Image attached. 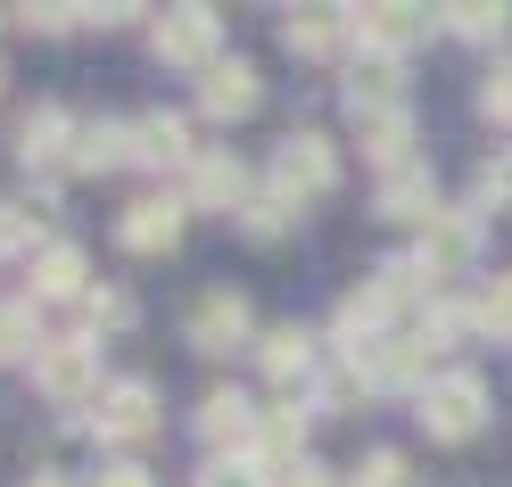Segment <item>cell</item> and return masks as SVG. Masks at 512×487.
<instances>
[{
    "label": "cell",
    "mask_w": 512,
    "mask_h": 487,
    "mask_svg": "<svg viewBox=\"0 0 512 487\" xmlns=\"http://www.w3.org/2000/svg\"><path fill=\"white\" fill-rule=\"evenodd\" d=\"M397 83H405V67L389 50H356V67H347V108H356V116L397 108Z\"/></svg>",
    "instance_id": "30bf717a"
},
{
    "label": "cell",
    "mask_w": 512,
    "mask_h": 487,
    "mask_svg": "<svg viewBox=\"0 0 512 487\" xmlns=\"http://www.w3.org/2000/svg\"><path fill=\"white\" fill-rule=\"evenodd\" d=\"M248 339V298L240 289H207L199 306H190V347L199 355H232Z\"/></svg>",
    "instance_id": "277c9868"
},
{
    "label": "cell",
    "mask_w": 512,
    "mask_h": 487,
    "mask_svg": "<svg viewBox=\"0 0 512 487\" xmlns=\"http://www.w3.org/2000/svg\"><path fill=\"white\" fill-rule=\"evenodd\" d=\"M100 487H149V479H141V471H133V463H124V471H108V479H100Z\"/></svg>",
    "instance_id": "8d00e7d4"
},
{
    "label": "cell",
    "mask_w": 512,
    "mask_h": 487,
    "mask_svg": "<svg viewBox=\"0 0 512 487\" xmlns=\"http://www.w3.org/2000/svg\"><path fill=\"white\" fill-rule=\"evenodd\" d=\"M471 322H479V331H496V339H512V273H504V281H488V298H479V314H471Z\"/></svg>",
    "instance_id": "83f0119b"
},
{
    "label": "cell",
    "mask_w": 512,
    "mask_h": 487,
    "mask_svg": "<svg viewBox=\"0 0 512 487\" xmlns=\"http://www.w3.org/2000/svg\"><path fill=\"white\" fill-rule=\"evenodd\" d=\"M356 397H372V364H364V355H347V364L323 380V405H356Z\"/></svg>",
    "instance_id": "4316f807"
},
{
    "label": "cell",
    "mask_w": 512,
    "mask_h": 487,
    "mask_svg": "<svg viewBox=\"0 0 512 487\" xmlns=\"http://www.w3.org/2000/svg\"><path fill=\"white\" fill-rule=\"evenodd\" d=\"M479 108H488V116H512V58H504L488 83H479Z\"/></svg>",
    "instance_id": "d6a6232c"
},
{
    "label": "cell",
    "mask_w": 512,
    "mask_h": 487,
    "mask_svg": "<svg viewBox=\"0 0 512 487\" xmlns=\"http://www.w3.org/2000/svg\"><path fill=\"white\" fill-rule=\"evenodd\" d=\"M479 421H488V388H479L471 372H446V380H430V388H422V430H430V438L455 446V438H471V430H479Z\"/></svg>",
    "instance_id": "7a4b0ae2"
},
{
    "label": "cell",
    "mask_w": 512,
    "mask_h": 487,
    "mask_svg": "<svg viewBox=\"0 0 512 487\" xmlns=\"http://www.w3.org/2000/svg\"><path fill=\"white\" fill-rule=\"evenodd\" d=\"M75 17H91V9H58V0H42V9H25V25H34V34H67Z\"/></svg>",
    "instance_id": "836d02e7"
},
{
    "label": "cell",
    "mask_w": 512,
    "mask_h": 487,
    "mask_svg": "<svg viewBox=\"0 0 512 487\" xmlns=\"http://www.w3.org/2000/svg\"><path fill=\"white\" fill-rule=\"evenodd\" d=\"M356 141H364V157H380V166H405V149H413V116L405 108H372V116H356Z\"/></svg>",
    "instance_id": "d6986e66"
},
{
    "label": "cell",
    "mask_w": 512,
    "mask_h": 487,
    "mask_svg": "<svg viewBox=\"0 0 512 487\" xmlns=\"http://www.w3.org/2000/svg\"><path fill=\"white\" fill-rule=\"evenodd\" d=\"M438 17H446V34H463V42H496L512 25L504 0H455V9H438Z\"/></svg>",
    "instance_id": "603a6c76"
},
{
    "label": "cell",
    "mask_w": 512,
    "mask_h": 487,
    "mask_svg": "<svg viewBox=\"0 0 512 487\" xmlns=\"http://www.w3.org/2000/svg\"><path fill=\"white\" fill-rule=\"evenodd\" d=\"M265 372L281 380V388H306L314 380V364H323V347H314V331H298V322H281V331H265Z\"/></svg>",
    "instance_id": "7c38bea8"
},
{
    "label": "cell",
    "mask_w": 512,
    "mask_h": 487,
    "mask_svg": "<svg viewBox=\"0 0 512 487\" xmlns=\"http://www.w3.org/2000/svg\"><path fill=\"white\" fill-rule=\"evenodd\" d=\"M157 58H174V67L215 58V9H166L157 17Z\"/></svg>",
    "instance_id": "ba28073f"
},
{
    "label": "cell",
    "mask_w": 512,
    "mask_h": 487,
    "mask_svg": "<svg viewBox=\"0 0 512 487\" xmlns=\"http://www.w3.org/2000/svg\"><path fill=\"white\" fill-rule=\"evenodd\" d=\"M190 207H248V174L232 166V157H199V166H190Z\"/></svg>",
    "instance_id": "ffe728a7"
},
{
    "label": "cell",
    "mask_w": 512,
    "mask_h": 487,
    "mask_svg": "<svg viewBox=\"0 0 512 487\" xmlns=\"http://www.w3.org/2000/svg\"><path fill=\"white\" fill-rule=\"evenodd\" d=\"M50 339L34 331V306H0V364H25V355H42Z\"/></svg>",
    "instance_id": "d4e9b609"
},
{
    "label": "cell",
    "mask_w": 512,
    "mask_h": 487,
    "mask_svg": "<svg viewBox=\"0 0 512 487\" xmlns=\"http://www.w3.org/2000/svg\"><path fill=\"white\" fill-rule=\"evenodd\" d=\"M58 141H75V124L58 116V108H34V116L17 124V149H25V166H42V157H67Z\"/></svg>",
    "instance_id": "cb8c5ba5"
},
{
    "label": "cell",
    "mask_w": 512,
    "mask_h": 487,
    "mask_svg": "<svg viewBox=\"0 0 512 487\" xmlns=\"http://www.w3.org/2000/svg\"><path fill=\"white\" fill-rule=\"evenodd\" d=\"M356 34H364V50H413L430 34V9H405V0H380V9H356Z\"/></svg>",
    "instance_id": "52a82bcc"
},
{
    "label": "cell",
    "mask_w": 512,
    "mask_h": 487,
    "mask_svg": "<svg viewBox=\"0 0 512 487\" xmlns=\"http://www.w3.org/2000/svg\"><path fill=\"white\" fill-rule=\"evenodd\" d=\"M75 289H83V248H67V240L42 248L34 256V298H75Z\"/></svg>",
    "instance_id": "7402d4cb"
},
{
    "label": "cell",
    "mask_w": 512,
    "mask_h": 487,
    "mask_svg": "<svg viewBox=\"0 0 512 487\" xmlns=\"http://www.w3.org/2000/svg\"><path fill=\"white\" fill-rule=\"evenodd\" d=\"M199 108H207V116H223V124L248 116V108H256V67H248V58H215L207 83H199Z\"/></svg>",
    "instance_id": "4fadbf2b"
},
{
    "label": "cell",
    "mask_w": 512,
    "mask_h": 487,
    "mask_svg": "<svg viewBox=\"0 0 512 487\" xmlns=\"http://www.w3.org/2000/svg\"><path fill=\"white\" fill-rule=\"evenodd\" d=\"M34 380H42L50 405H100L108 397V388H100V355H91L83 339H50L34 355Z\"/></svg>",
    "instance_id": "6da1fadb"
},
{
    "label": "cell",
    "mask_w": 512,
    "mask_h": 487,
    "mask_svg": "<svg viewBox=\"0 0 512 487\" xmlns=\"http://www.w3.org/2000/svg\"><path fill=\"white\" fill-rule=\"evenodd\" d=\"M116 240L133 248V256H166V248L182 240V207H174V199H141V207H124Z\"/></svg>",
    "instance_id": "9c48e42d"
},
{
    "label": "cell",
    "mask_w": 512,
    "mask_h": 487,
    "mask_svg": "<svg viewBox=\"0 0 512 487\" xmlns=\"http://www.w3.org/2000/svg\"><path fill=\"white\" fill-rule=\"evenodd\" d=\"M124 157H133V133H124V124H75V149H67L75 174H108Z\"/></svg>",
    "instance_id": "44dd1931"
},
{
    "label": "cell",
    "mask_w": 512,
    "mask_h": 487,
    "mask_svg": "<svg viewBox=\"0 0 512 487\" xmlns=\"http://www.w3.org/2000/svg\"><path fill=\"white\" fill-rule=\"evenodd\" d=\"M389 314H397V298H389V281H380V273H372L364 289H347V298H339V339H347V355H356V339H372Z\"/></svg>",
    "instance_id": "2e32d148"
},
{
    "label": "cell",
    "mask_w": 512,
    "mask_h": 487,
    "mask_svg": "<svg viewBox=\"0 0 512 487\" xmlns=\"http://www.w3.org/2000/svg\"><path fill=\"white\" fill-rule=\"evenodd\" d=\"M34 487H58V479H34Z\"/></svg>",
    "instance_id": "74e56055"
},
{
    "label": "cell",
    "mask_w": 512,
    "mask_h": 487,
    "mask_svg": "<svg viewBox=\"0 0 512 487\" xmlns=\"http://www.w3.org/2000/svg\"><path fill=\"white\" fill-rule=\"evenodd\" d=\"M306 413H265V421H256V471H290V463H306Z\"/></svg>",
    "instance_id": "ac0fdd59"
},
{
    "label": "cell",
    "mask_w": 512,
    "mask_h": 487,
    "mask_svg": "<svg viewBox=\"0 0 512 487\" xmlns=\"http://www.w3.org/2000/svg\"><path fill=\"white\" fill-rule=\"evenodd\" d=\"M479 199H488V207H512V149L488 157V174H479Z\"/></svg>",
    "instance_id": "4dcf8cb0"
},
{
    "label": "cell",
    "mask_w": 512,
    "mask_h": 487,
    "mask_svg": "<svg viewBox=\"0 0 512 487\" xmlns=\"http://www.w3.org/2000/svg\"><path fill=\"white\" fill-rule=\"evenodd\" d=\"M273 487H331L323 463H290V471H273Z\"/></svg>",
    "instance_id": "e575fe53"
},
{
    "label": "cell",
    "mask_w": 512,
    "mask_h": 487,
    "mask_svg": "<svg viewBox=\"0 0 512 487\" xmlns=\"http://www.w3.org/2000/svg\"><path fill=\"white\" fill-rule=\"evenodd\" d=\"M273 182H281V199H323V190L339 182V149L323 133H290L273 157Z\"/></svg>",
    "instance_id": "3957f363"
},
{
    "label": "cell",
    "mask_w": 512,
    "mask_h": 487,
    "mask_svg": "<svg viewBox=\"0 0 512 487\" xmlns=\"http://www.w3.org/2000/svg\"><path fill=\"white\" fill-rule=\"evenodd\" d=\"M133 157H149V166H199V149H190V124L166 116V108L133 124Z\"/></svg>",
    "instance_id": "9a60e30c"
},
{
    "label": "cell",
    "mask_w": 512,
    "mask_h": 487,
    "mask_svg": "<svg viewBox=\"0 0 512 487\" xmlns=\"http://www.w3.org/2000/svg\"><path fill=\"white\" fill-rule=\"evenodd\" d=\"M199 487H273L265 471H256V463H207V479Z\"/></svg>",
    "instance_id": "1f68e13d"
},
{
    "label": "cell",
    "mask_w": 512,
    "mask_h": 487,
    "mask_svg": "<svg viewBox=\"0 0 512 487\" xmlns=\"http://www.w3.org/2000/svg\"><path fill=\"white\" fill-rule=\"evenodd\" d=\"M347 34H356V9H290V25H281V42L298 58H331Z\"/></svg>",
    "instance_id": "8fae6325"
},
{
    "label": "cell",
    "mask_w": 512,
    "mask_h": 487,
    "mask_svg": "<svg viewBox=\"0 0 512 487\" xmlns=\"http://www.w3.org/2000/svg\"><path fill=\"white\" fill-rule=\"evenodd\" d=\"M91 421H100V438L133 446V438H149V430H157V388H149V380H116Z\"/></svg>",
    "instance_id": "5b68a950"
},
{
    "label": "cell",
    "mask_w": 512,
    "mask_h": 487,
    "mask_svg": "<svg viewBox=\"0 0 512 487\" xmlns=\"http://www.w3.org/2000/svg\"><path fill=\"white\" fill-rule=\"evenodd\" d=\"M83 314H91V331H124V322H133V298H124V289H100Z\"/></svg>",
    "instance_id": "f546056e"
},
{
    "label": "cell",
    "mask_w": 512,
    "mask_h": 487,
    "mask_svg": "<svg viewBox=\"0 0 512 487\" xmlns=\"http://www.w3.org/2000/svg\"><path fill=\"white\" fill-rule=\"evenodd\" d=\"M471 256H479V215H438L430 240H422V265L430 273H455V265H471Z\"/></svg>",
    "instance_id": "e0dca14e"
},
{
    "label": "cell",
    "mask_w": 512,
    "mask_h": 487,
    "mask_svg": "<svg viewBox=\"0 0 512 487\" xmlns=\"http://www.w3.org/2000/svg\"><path fill=\"white\" fill-rule=\"evenodd\" d=\"M347 487H405V454H389V446H380V454H364Z\"/></svg>",
    "instance_id": "f1b7e54d"
},
{
    "label": "cell",
    "mask_w": 512,
    "mask_h": 487,
    "mask_svg": "<svg viewBox=\"0 0 512 487\" xmlns=\"http://www.w3.org/2000/svg\"><path fill=\"white\" fill-rule=\"evenodd\" d=\"M25 232H34V215H17V207H0V256L25 248Z\"/></svg>",
    "instance_id": "d590c367"
},
{
    "label": "cell",
    "mask_w": 512,
    "mask_h": 487,
    "mask_svg": "<svg viewBox=\"0 0 512 487\" xmlns=\"http://www.w3.org/2000/svg\"><path fill=\"white\" fill-rule=\"evenodd\" d=\"M256 421H265V413H256V405L240 397V388H215V397L199 405V438H207L215 454H223V446L240 454V446H256Z\"/></svg>",
    "instance_id": "8992f818"
},
{
    "label": "cell",
    "mask_w": 512,
    "mask_h": 487,
    "mask_svg": "<svg viewBox=\"0 0 512 487\" xmlns=\"http://www.w3.org/2000/svg\"><path fill=\"white\" fill-rule=\"evenodd\" d=\"M290 215H298V199H281V190H273V199H248L240 207V232L248 240H281V232H290Z\"/></svg>",
    "instance_id": "484cf974"
},
{
    "label": "cell",
    "mask_w": 512,
    "mask_h": 487,
    "mask_svg": "<svg viewBox=\"0 0 512 487\" xmlns=\"http://www.w3.org/2000/svg\"><path fill=\"white\" fill-rule=\"evenodd\" d=\"M380 215L389 223H438V182L422 166H397L389 182H380Z\"/></svg>",
    "instance_id": "5bb4252c"
}]
</instances>
